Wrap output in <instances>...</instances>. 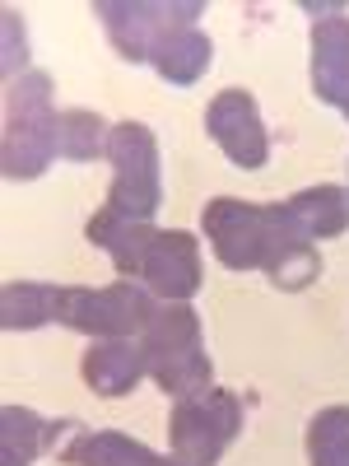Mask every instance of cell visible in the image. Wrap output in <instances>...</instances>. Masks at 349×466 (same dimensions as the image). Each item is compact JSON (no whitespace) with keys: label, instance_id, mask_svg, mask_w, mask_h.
Masks as SVG:
<instances>
[{"label":"cell","instance_id":"4","mask_svg":"<svg viewBox=\"0 0 349 466\" xmlns=\"http://www.w3.org/2000/svg\"><path fill=\"white\" fill-rule=\"evenodd\" d=\"M112 191L107 206L131 219H154L164 206V173H159V140L145 122H116L107 136Z\"/></svg>","mask_w":349,"mask_h":466},{"label":"cell","instance_id":"14","mask_svg":"<svg viewBox=\"0 0 349 466\" xmlns=\"http://www.w3.org/2000/svg\"><path fill=\"white\" fill-rule=\"evenodd\" d=\"M210 56H214V43H210V33L196 28V24H186V28H173L159 47L149 52V66L159 80L186 89V85H196L201 75L210 70Z\"/></svg>","mask_w":349,"mask_h":466},{"label":"cell","instance_id":"15","mask_svg":"<svg viewBox=\"0 0 349 466\" xmlns=\"http://www.w3.org/2000/svg\"><path fill=\"white\" fill-rule=\"evenodd\" d=\"M61 457L70 466H159L164 461L149 443H140L122 430H80L61 448Z\"/></svg>","mask_w":349,"mask_h":466},{"label":"cell","instance_id":"6","mask_svg":"<svg viewBox=\"0 0 349 466\" xmlns=\"http://www.w3.org/2000/svg\"><path fill=\"white\" fill-rule=\"evenodd\" d=\"M243 430V401L224 392V387H205L196 397H182L168 415V443L173 457L191 466H214L228 443Z\"/></svg>","mask_w":349,"mask_h":466},{"label":"cell","instance_id":"9","mask_svg":"<svg viewBox=\"0 0 349 466\" xmlns=\"http://www.w3.org/2000/svg\"><path fill=\"white\" fill-rule=\"evenodd\" d=\"M201 280H205V270H201L196 233H186V228H159L154 233L145 270H140V285L164 303H186L201 289Z\"/></svg>","mask_w":349,"mask_h":466},{"label":"cell","instance_id":"1","mask_svg":"<svg viewBox=\"0 0 349 466\" xmlns=\"http://www.w3.org/2000/svg\"><path fill=\"white\" fill-rule=\"evenodd\" d=\"M201 228L228 270H265L284 248L313 243L298 233L284 206H261V201H238V197H214L201 215Z\"/></svg>","mask_w":349,"mask_h":466},{"label":"cell","instance_id":"20","mask_svg":"<svg viewBox=\"0 0 349 466\" xmlns=\"http://www.w3.org/2000/svg\"><path fill=\"white\" fill-rule=\"evenodd\" d=\"M265 276H270V285L275 289H307L317 276H322V257H317V243H294V248H284L275 261L265 266Z\"/></svg>","mask_w":349,"mask_h":466},{"label":"cell","instance_id":"8","mask_svg":"<svg viewBox=\"0 0 349 466\" xmlns=\"http://www.w3.org/2000/svg\"><path fill=\"white\" fill-rule=\"evenodd\" d=\"M205 131L210 140L224 149V159L233 168H265L270 159V136H265V122H261V112H256V98L247 89H224L210 98L205 107Z\"/></svg>","mask_w":349,"mask_h":466},{"label":"cell","instance_id":"10","mask_svg":"<svg viewBox=\"0 0 349 466\" xmlns=\"http://www.w3.org/2000/svg\"><path fill=\"white\" fill-rule=\"evenodd\" d=\"M313 94L349 116V15L313 24Z\"/></svg>","mask_w":349,"mask_h":466},{"label":"cell","instance_id":"19","mask_svg":"<svg viewBox=\"0 0 349 466\" xmlns=\"http://www.w3.org/2000/svg\"><path fill=\"white\" fill-rule=\"evenodd\" d=\"M112 127L89 107H65L61 112V159L70 164H94L98 154H107Z\"/></svg>","mask_w":349,"mask_h":466},{"label":"cell","instance_id":"3","mask_svg":"<svg viewBox=\"0 0 349 466\" xmlns=\"http://www.w3.org/2000/svg\"><path fill=\"white\" fill-rule=\"evenodd\" d=\"M140 355L149 378L159 382V392L168 397H196L205 387H214V364L205 355L201 340V318L191 303H159L149 327L140 331Z\"/></svg>","mask_w":349,"mask_h":466},{"label":"cell","instance_id":"16","mask_svg":"<svg viewBox=\"0 0 349 466\" xmlns=\"http://www.w3.org/2000/svg\"><path fill=\"white\" fill-rule=\"evenodd\" d=\"M61 318V285L47 280H10L0 289V327L5 331H33Z\"/></svg>","mask_w":349,"mask_h":466},{"label":"cell","instance_id":"11","mask_svg":"<svg viewBox=\"0 0 349 466\" xmlns=\"http://www.w3.org/2000/svg\"><path fill=\"white\" fill-rule=\"evenodd\" d=\"M80 378L89 382V392H98L103 401L131 397L135 382L149 378L140 340H94L80 360Z\"/></svg>","mask_w":349,"mask_h":466},{"label":"cell","instance_id":"21","mask_svg":"<svg viewBox=\"0 0 349 466\" xmlns=\"http://www.w3.org/2000/svg\"><path fill=\"white\" fill-rule=\"evenodd\" d=\"M0 75H5V89L28 75V37H24V15L15 5L0 10Z\"/></svg>","mask_w":349,"mask_h":466},{"label":"cell","instance_id":"2","mask_svg":"<svg viewBox=\"0 0 349 466\" xmlns=\"http://www.w3.org/2000/svg\"><path fill=\"white\" fill-rule=\"evenodd\" d=\"M52 75L28 70L5 89V145H0V173L10 182H33L52 168L61 154V112L52 103Z\"/></svg>","mask_w":349,"mask_h":466},{"label":"cell","instance_id":"22","mask_svg":"<svg viewBox=\"0 0 349 466\" xmlns=\"http://www.w3.org/2000/svg\"><path fill=\"white\" fill-rule=\"evenodd\" d=\"M159 466H191V461H182V457H164Z\"/></svg>","mask_w":349,"mask_h":466},{"label":"cell","instance_id":"18","mask_svg":"<svg viewBox=\"0 0 349 466\" xmlns=\"http://www.w3.org/2000/svg\"><path fill=\"white\" fill-rule=\"evenodd\" d=\"M307 466H349V406H322L307 424Z\"/></svg>","mask_w":349,"mask_h":466},{"label":"cell","instance_id":"5","mask_svg":"<svg viewBox=\"0 0 349 466\" xmlns=\"http://www.w3.org/2000/svg\"><path fill=\"white\" fill-rule=\"evenodd\" d=\"M154 294L140 280H112L103 289H61V327L94 340H131L154 318Z\"/></svg>","mask_w":349,"mask_h":466},{"label":"cell","instance_id":"12","mask_svg":"<svg viewBox=\"0 0 349 466\" xmlns=\"http://www.w3.org/2000/svg\"><path fill=\"white\" fill-rule=\"evenodd\" d=\"M89 243L107 252V261L116 266L122 280H140L145 270V257H149V243H154V228L149 219H131V215H116L112 206H103L94 219H89Z\"/></svg>","mask_w":349,"mask_h":466},{"label":"cell","instance_id":"17","mask_svg":"<svg viewBox=\"0 0 349 466\" xmlns=\"http://www.w3.org/2000/svg\"><path fill=\"white\" fill-rule=\"evenodd\" d=\"M43 448H52V424L43 415L28 406L0 410V466H33Z\"/></svg>","mask_w":349,"mask_h":466},{"label":"cell","instance_id":"7","mask_svg":"<svg viewBox=\"0 0 349 466\" xmlns=\"http://www.w3.org/2000/svg\"><path fill=\"white\" fill-rule=\"evenodd\" d=\"M94 15L103 19L112 47L122 61H149V52L164 43L173 28H186L205 15L201 0H98Z\"/></svg>","mask_w":349,"mask_h":466},{"label":"cell","instance_id":"13","mask_svg":"<svg viewBox=\"0 0 349 466\" xmlns=\"http://www.w3.org/2000/svg\"><path fill=\"white\" fill-rule=\"evenodd\" d=\"M284 215L298 224L303 238H340L349 228V191L335 187V182H317V187H303L298 197L280 201Z\"/></svg>","mask_w":349,"mask_h":466}]
</instances>
